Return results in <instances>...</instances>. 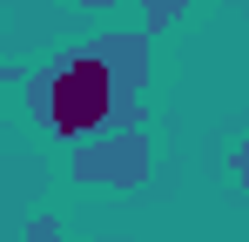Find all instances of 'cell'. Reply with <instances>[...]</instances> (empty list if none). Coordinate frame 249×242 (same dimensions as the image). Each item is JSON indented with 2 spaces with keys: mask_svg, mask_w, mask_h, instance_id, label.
I'll return each mask as SVG.
<instances>
[{
  "mask_svg": "<svg viewBox=\"0 0 249 242\" xmlns=\"http://www.w3.org/2000/svg\"><path fill=\"white\" fill-rule=\"evenodd\" d=\"M148 168H155V155H148V121H122V128L81 141L74 161H68V175H74L81 189H142Z\"/></svg>",
  "mask_w": 249,
  "mask_h": 242,
  "instance_id": "obj_2",
  "label": "cell"
},
{
  "mask_svg": "<svg viewBox=\"0 0 249 242\" xmlns=\"http://www.w3.org/2000/svg\"><path fill=\"white\" fill-rule=\"evenodd\" d=\"M236 182H243V195H249V141L236 148Z\"/></svg>",
  "mask_w": 249,
  "mask_h": 242,
  "instance_id": "obj_5",
  "label": "cell"
},
{
  "mask_svg": "<svg viewBox=\"0 0 249 242\" xmlns=\"http://www.w3.org/2000/svg\"><path fill=\"white\" fill-rule=\"evenodd\" d=\"M20 242H61V222H54V215H34V222H27V236Z\"/></svg>",
  "mask_w": 249,
  "mask_h": 242,
  "instance_id": "obj_4",
  "label": "cell"
},
{
  "mask_svg": "<svg viewBox=\"0 0 249 242\" xmlns=\"http://www.w3.org/2000/svg\"><path fill=\"white\" fill-rule=\"evenodd\" d=\"M142 87H148V27L101 34L88 47L54 54L41 74H27V115L54 141L81 148L122 121H142Z\"/></svg>",
  "mask_w": 249,
  "mask_h": 242,
  "instance_id": "obj_1",
  "label": "cell"
},
{
  "mask_svg": "<svg viewBox=\"0 0 249 242\" xmlns=\"http://www.w3.org/2000/svg\"><path fill=\"white\" fill-rule=\"evenodd\" d=\"M182 7H189V0H142V27H148V34H162V27L182 20Z\"/></svg>",
  "mask_w": 249,
  "mask_h": 242,
  "instance_id": "obj_3",
  "label": "cell"
},
{
  "mask_svg": "<svg viewBox=\"0 0 249 242\" xmlns=\"http://www.w3.org/2000/svg\"><path fill=\"white\" fill-rule=\"evenodd\" d=\"M68 7H115V0H68Z\"/></svg>",
  "mask_w": 249,
  "mask_h": 242,
  "instance_id": "obj_6",
  "label": "cell"
}]
</instances>
